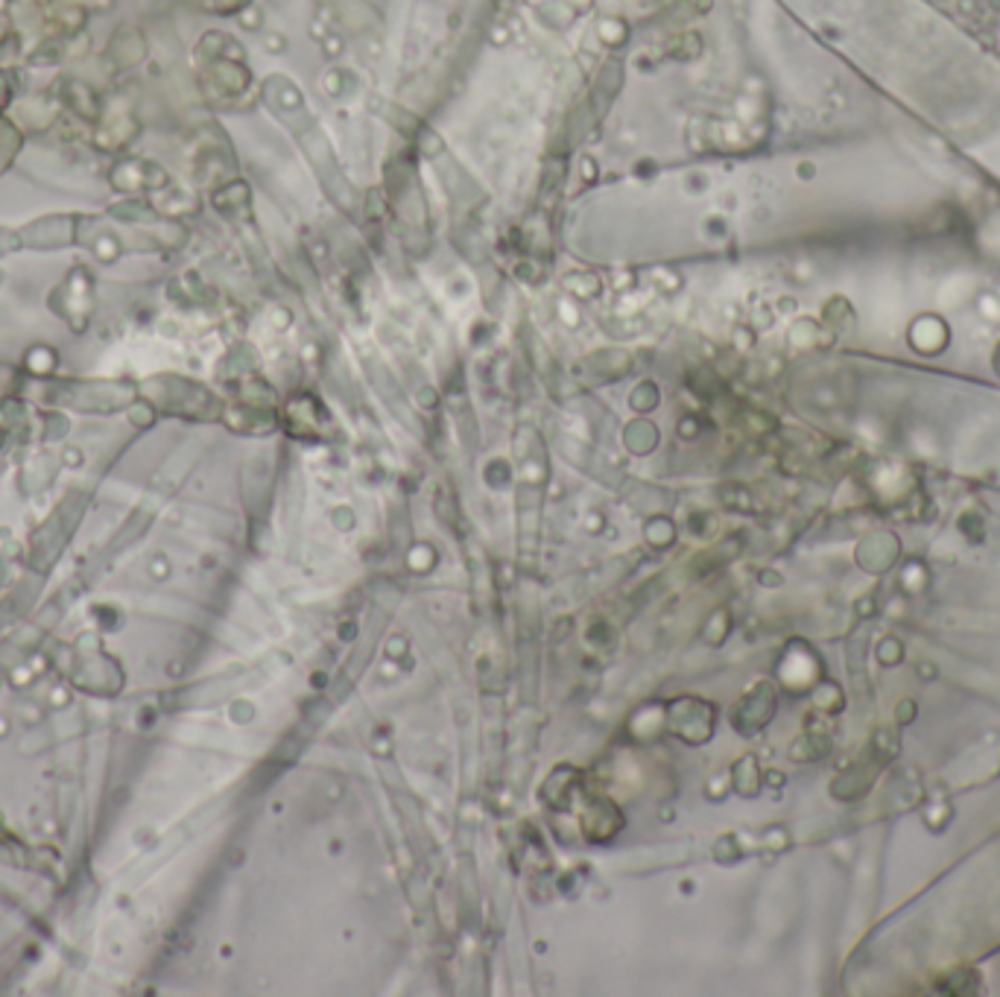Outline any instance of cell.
Returning <instances> with one entry per match:
<instances>
[{"label": "cell", "instance_id": "6da1fadb", "mask_svg": "<svg viewBox=\"0 0 1000 997\" xmlns=\"http://www.w3.org/2000/svg\"><path fill=\"white\" fill-rule=\"evenodd\" d=\"M21 240L30 246H65L74 240V220L68 217H47L21 231Z\"/></svg>", "mask_w": 1000, "mask_h": 997}, {"label": "cell", "instance_id": "7a4b0ae2", "mask_svg": "<svg viewBox=\"0 0 1000 997\" xmlns=\"http://www.w3.org/2000/svg\"><path fill=\"white\" fill-rule=\"evenodd\" d=\"M6 249H12V243H9V234L0 231V252H6Z\"/></svg>", "mask_w": 1000, "mask_h": 997}]
</instances>
